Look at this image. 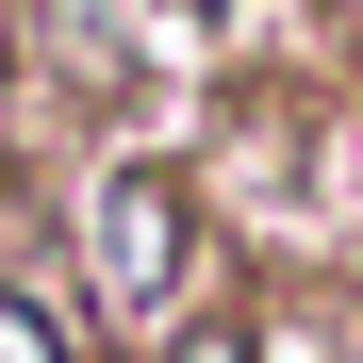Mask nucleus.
<instances>
[{"label":"nucleus","mask_w":363,"mask_h":363,"mask_svg":"<svg viewBox=\"0 0 363 363\" xmlns=\"http://www.w3.org/2000/svg\"><path fill=\"white\" fill-rule=\"evenodd\" d=\"M99 281H116V314H149V297L182 281V182H165V165H133V182L99 199Z\"/></svg>","instance_id":"f257e3e1"},{"label":"nucleus","mask_w":363,"mask_h":363,"mask_svg":"<svg viewBox=\"0 0 363 363\" xmlns=\"http://www.w3.org/2000/svg\"><path fill=\"white\" fill-rule=\"evenodd\" d=\"M182 363H248V347H231V330H199V347H182Z\"/></svg>","instance_id":"f03ea898"},{"label":"nucleus","mask_w":363,"mask_h":363,"mask_svg":"<svg viewBox=\"0 0 363 363\" xmlns=\"http://www.w3.org/2000/svg\"><path fill=\"white\" fill-rule=\"evenodd\" d=\"M347 17H363V0H347Z\"/></svg>","instance_id":"7ed1b4c3"}]
</instances>
